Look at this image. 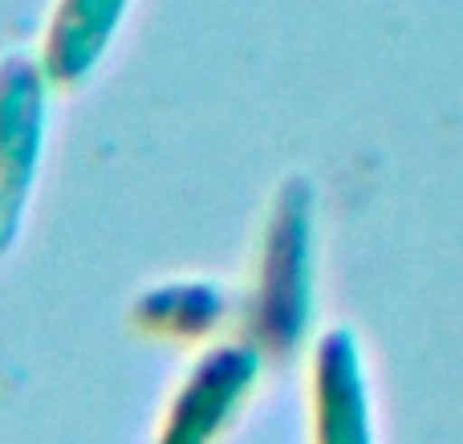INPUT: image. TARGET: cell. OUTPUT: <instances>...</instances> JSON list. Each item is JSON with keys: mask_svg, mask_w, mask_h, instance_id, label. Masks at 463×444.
Returning <instances> with one entry per match:
<instances>
[{"mask_svg": "<svg viewBox=\"0 0 463 444\" xmlns=\"http://www.w3.org/2000/svg\"><path fill=\"white\" fill-rule=\"evenodd\" d=\"M53 78L41 57L13 53L0 62V257L16 245L37 196L49 143Z\"/></svg>", "mask_w": 463, "mask_h": 444, "instance_id": "6da1fadb", "label": "cell"}, {"mask_svg": "<svg viewBox=\"0 0 463 444\" xmlns=\"http://www.w3.org/2000/svg\"><path fill=\"white\" fill-rule=\"evenodd\" d=\"M260 383L252 343H212L184 367L151 444H220Z\"/></svg>", "mask_w": 463, "mask_h": 444, "instance_id": "7a4b0ae2", "label": "cell"}, {"mask_svg": "<svg viewBox=\"0 0 463 444\" xmlns=\"http://www.w3.org/2000/svg\"><path fill=\"white\" fill-rule=\"evenodd\" d=\"M248 318L264 347H293L309 318V217L297 200L280 204L269 225L260 290L252 294Z\"/></svg>", "mask_w": 463, "mask_h": 444, "instance_id": "3957f363", "label": "cell"}, {"mask_svg": "<svg viewBox=\"0 0 463 444\" xmlns=\"http://www.w3.org/2000/svg\"><path fill=\"white\" fill-rule=\"evenodd\" d=\"M135 0H57L41 45V65L53 86H78L114 45Z\"/></svg>", "mask_w": 463, "mask_h": 444, "instance_id": "277c9868", "label": "cell"}, {"mask_svg": "<svg viewBox=\"0 0 463 444\" xmlns=\"http://www.w3.org/2000/svg\"><path fill=\"white\" fill-rule=\"evenodd\" d=\"M313 432L317 444H370L358 359L345 334H329L313 359Z\"/></svg>", "mask_w": 463, "mask_h": 444, "instance_id": "5b68a950", "label": "cell"}, {"mask_svg": "<svg viewBox=\"0 0 463 444\" xmlns=\"http://www.w3.org/2000/svg\"><path fill=\"white\" fill-rule=\"evenodd\" d=\"M228 318V290L208 277H167L135 298V323L171 343H200Z\"/></svg>", "mask_w": 463, "mask_h": 444, "instance_id": "8992f818", "label": "cell"}]
</instances>
